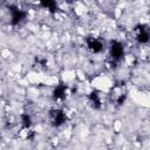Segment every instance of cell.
I'll return each instance as SVG.
<instances>
[{"mask_svg": "<svg viewBox=\"0 0 150 150\" xmlns=\"http://www.w3.org/2000/svg\"><path fill=\"white\" fill-rule=\"evenodd\" d=\"M67 120L66 112L62 109H52L49 111V122L53 127L62 125Z\"/></svg>", "mask_w": 150, "mask_h": 150, "instance_id": "6da1fadb", "label": "cell"}, {"mask_svg": "<svg viewBox=\"0 0 150 150\" xmlns=\"http://www.w3.org/2000/svg\"><path fill=\"white\" fill-rule=\"evenodd\" d=\"M87 47L88 49L96 54V53H100L103 50L104 48V43L102 42V40L100 38H96V36H88L87 38Z\"/></svg>", "mask_w": 150, "mask_h": 150, "instance_id": "7a4b0ae2", "label": "cell"}, {"mask_svg": "<svg viewBox=\"0 0 150 150\" xmlns=\"http://www.w3.org/2000/svg\"><path fill=\"white\" fill-rule=\"evenodd\" d=\"M124 54V48H123V45L120 42V41H111L110 43V56L112 59V61H118L120 59H122Z\"/></svg>", "mask_w": 150, "mask_h": 150, "instance_id": "3957f363", "label": "cell"}, {"mask_svg": "<svg viewBox=\"0 0 150 150\" xmlns=\"http://www.w3.org/2000/svg\"><path fill=\"white\" fill-rule=\"evenodd\" d=\"M26 19V12H23L20 8L11 7V22L12 25H19Z\"/></svg>", "mask_w": 150, "mask_h": 150, "instance_id": "277c9868", "label": "cell"}, {"mask_svg": "<svg viewBox=\"0 0 150 150\" xmlns=\"http://www.w3.org/2000/svg\"><path fill=\"white\" fill-rule=\"evenodd\" d=\"M135 34H136V40L139 43H146L149 41V32L148 28H145L144 26H137L135 29Z\"/></svg>", "mask_w": 150, "mask_h": 150, "instance_id": "5b68a950", "label": "cell"}, {"mask_svg": "<svg viewBox=\"0 0 150 150\" xmlns=\"http://www.w3.org/2000/svg\"><path fill=\"white\" fill-rule=\"evenodd\" d=\"M66 91H67V87L64 84H59L56 86V88L53 91V97L55 101H61L66 97Z\"/></svg>", "mask_w": 150, "mask_h": 150, "instance_id": "8992f818", "label": "cell"}, {"mask_svg": "<svg viewBox=\"0 0 150 150\" xmlns=\"http://www.w3.org/2000/svg\"><path fill=\"white\" fill-rule=\"evenodd\" d=\"M89 101H90L91 105H93L94 108H96V109L101 108V105H102L101 96H100V94L96 93V91H93V93L89 94Z\"/></svg>", "mask_w": 150, "mask_h": 150, "instance_id": "52a82bcc", "label": "cell"}, {"mask_svg": "<svg viewBox=\"0 0 150 150\" xmlns=\"http://www.w3.org/2000/svg\"><path fill=\"white\" fill-rule=\"evenodd\" d=\"M42 7L49 9L50 12H55L56 9V1L55 0H39Z\"/></svg>", "mask_w": 150, "mask_h": 150, "instance_id": "ba28073f", "label": "cell"}, {"mask_svg": "<svg viewBox=\"0 0 150 150\" xmlns=\"http://www.w3.org/2000/svg\"><path fill=\"white\" fill-rule=\"evenodd\" d=\"M21 123H22V127H23L25 129H28V128L30 127V124H32V118H30V115H29L28 112L21 115Z\"/></svg>", "mask_w": 150, "mask_h": 150, "instance_id": "9c48e42d", "label": "cell"}]
</instances>
